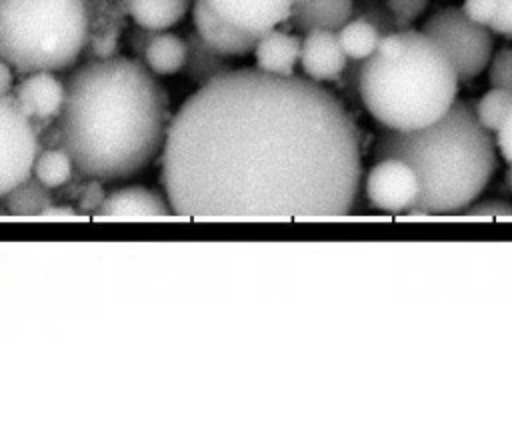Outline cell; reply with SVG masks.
<instances>
[{"label":"cell","instance_id":"cell-1","mask_svg":"<svg viewBox=\"0 0 512 440\" xmlns=\"http://www.w3.org/2000/svg\"><path fill=\"white\" fill-rule=\"evenodd\" d=\"M362 176L358 128L306 76L232 68L186 98L162 146L178 218L318 222L350 212Z\"/></svg>","mask_w":512,"mask_h":440},{"label":"cell","instance_id":"cell-2","mask_svg":"<svg viewBox=\"0 0 512 440\" xmlns=\"http://www.w3.org/2000/svg\"><path fill=\"white\" fill-rule=\"evenodd\" d=\"M168 124V96L136 60L98 58L64 82L58 144L88 178L122 180L138 174L164 146Z\"/></svg>","mask_w":512,"mask_h":440},{"label":"cell","instance_id":"cell-3","mask_svg":"<svg viewBox=\"0 0 512 440\" xmlns=\"http://www.w3.org/2000/svg\"><path fill=\"white\" fill-rule=\"evenodd\" d=\"M372 158H398L412 166L420 184L412 208L426 216L462 212L484 192L496 170L494 140L466 100H456L440 120L424 128L384 130Z\"/></svg>","mask_w":512,"mask_h":440},{"label":"cell","instance_id":"cell-4","mask_svg":"<svg viewBox=\"0 0 512 440\" xmlns=\"http://www.w3.org/2000/svg\"><path fill=\"white\" fill-rule=\"evenodd\" d=\"M460 78L422 30H394L378 38L362 60L360 102L386 130H418L440 120L456 102Z\"/></svg>","mask_w":512,"mask_h":440},{"label":"cell","instance_id":"cell-5","mask_svg":"<svg viewBox=\"0 0 512 440\" xmlns=\"http://www.w3.org/2000/svg\"><path fill=\"white\" fill-rule=\"evenodd\" d=\"M86 42L84 0H0V58L16 72L68 68Z\"/></svg>","mask_w":512,"mask_h":440},{"label":"cell","instance_id":"cell-6","mask_svg":"<svg viewBox=\"0 0 512 440\" xmlns=\"http://www.w3.org/2000/svg\"><path fill=\"white\" fill-rule=\"evenodd\" d=\"M422 32L448 56L460 80H474L488 68L494 50L492 32L470 20L462 8H438L424 20Z\"/></svg>","mask_w":512,"mask_h":440},{"label":"cell","instance_id":"cell-7","mask_svg":"<svg viewBox=\"0 0 512 440\" xmlns=\"http://www.w3.org/2000/svg\"><path fill=\"white\" fill-rule=\"evenodd\" d=\"M36 156L32 120L18 108L14 96H0V198L30 178Z\"/></svg>","mask_w":512,"mask_h":440},{"label":"cell","instance_id":"cell-8","mask_svg":"<svg viewBox=\"0 0 512 440\" xmlns=\"http://www.w3.org/2000/svg\"><path fill=\"white\" fill-rule=\"evenodd\" d=\"M366 176V196L370 204L384 212H404L410 210L420 192L418 176L410 164L398 158L374 160Z\"/></svg>","mask_w":512,"mask_h":440},{"label":"cell","instance_id":"cell-9","mask_svg":"<svg viewBox=\"0 0 512 440\" xmlns=\"http://www.w3.org/2000/svg\"><path fill=\"white\" fill-rule=\"evenodd\" d=\"M206 4L230 24L260 36L288 22L294 0H206Z\"/></svg>","mask_w":512,"mask_h":440},{"label":"cell","instance_id":"cell-10","mask_svg":"<svg viewBox=\"0 0 512 440\" xmlns=\"http://www.w3.org/2000/svg\"><path fill=\"white\" fill-rule=\"evenodd\" d=\"M172 214L160 194L142 186L114 190L94 210L96 220H168Z\"/></svg>","mask_w":512,"mask_h":440},{"label":"cell","instance_id":"cell-11","mask_svg":"<svg viewBox=\"0 0 512 440\" xmlns=\"http://www.w3.org/2000/svg\"><path fill=\"white\" fill-rule=\"evenodd\" d=\"M306 78L314 82H336L348 58L332 30H310L300 38V60Z\"/></svg>","mask_w":512,"mask_h":440},{"label":"cell","instance_id":"cell-12","mask_svg":"<svg viewBox=\"0 0 512 440\" xmlns=\"http://www.w3.org/2000/svg\"><path fill=\"white\" fill-rule=\"evenodd\" d=\"M192 20H194V32L216 52L234 58L244 56L254 50L256 34H250L228 20L220 18L206 0H194L192 4Z\"/></svg>","mask_w":512,"mask_h":440},{"label":"cell","instance_id":"cell-13","mask_svg":"<svg viewBox=\"0 0 512 440\" xmlns=\"http://www.w3.org/2000/svg\"><path fill=\"white\" fill-rule=\"evenodd\" d=\"M14 100L30 120H48L60 114L64 84L52 72H32L18 84Z\"/></svg>","mask_w":512,"mask_h":440},{"label":"cell","instance_id":"cell-14","mask_svg":"<svg viewBox=\"0 0 512 440\" xmlns=\"http://www.w3.org/2000/svg\"><path fill=\"white\" fill-rule=\"evenodd\" d=\"M252 52L256 68L278 76H292L300 60V38L272 28L256 38Z\"/></svg>","mask_w":512,"mask_h":440},{"label":"cell","instance_id":"cell-15","mask_svg":"<svg viewBox=\"0 0 512 440\" xmlns=\"http://www.w3.org/2000/svg\"><path fill=\"white\" fill-rule=\"evenodd\" d=\"M354 14V0H304L294 6L288 24L296 32L332 30L336 32Z\"/></svg>","mask_w":512,"mask_h":440},{"label":"cell","instance_id":"cell-16","mask_svg":"<svg viewBox=\"0 0 512 440\" xmlns=\"http://www.w3.org/2000/svg\"><path fill=\"white\" fill-rule=\"evenodd\" d=\"M184 40H186V60L182 70L192 84L204 86L210 80L232 70L230 58L210 48L196 32H188Z\"/></svg>","mask_w":512,"mask_h":440},{"label":"cell","instance_id":"cell-17","mask_svg":"<svg viewBox=\"0 0 512 440\" xmlns=\"http://www.w3.org/2000/svg\"><path fill=\"white\" fill-rule=\"evenodd\" d=\"M140 58L156 76H172L182 70L186 60V40L170 32H152Z\"/></svg>","mask_w":512,"mask_h":440},{"label":"cell","instance_id":"cell-18","mask_svg":"<svg viewBox=\"0 0 512 440\" xmlns=\"http://www.w3.org/2000/svg\"><path fill=\"white\" fill-rule=\"evenodd\" d=\"M136 26L162 32L178 24L190 8V0H124Z\"/></svg>","mask_w":512,"mask_h":440},{"label":"cell","instance_id":"cell-19","mask_svg":"<svg viewBox=\"0 0 512 440\" xmlns=\"http://www.w3.org/2000/svg\"><path fill=\"white\" fill-rule=\"evenodd\" d=\"M336 36L348 60H366L376 50L380 32L364 16L352 14V18L336 30Z\"/></svg>","mask_w":512,"mask_h":440},{"label":"cell","instance_id":"cell-20","mask_svg":"<svg viewBox=\"0 0 512 440\" xmlns=\"http://www.w3.org/2000/svg\"><path fill=\"white\" fill-rule=\"evenodd\" d=\"M74 170V162L68 156V152L64 148H50L44 152H38L36 160H34V178L44 184L48 190L60 188L64 186Z\"/></svg>","mask_w":512,"mask_h":440},{"label":"cell","instance_id":"cell-21","mask_svg":"<svg viewBox=\"0 0 512 440\" xmlns=\"http://www.w3.org/2000/svg\"><path fill=\"white\" fill-rule=\"evenodd\" d=\"M6 208L14 216H40V212L50 206V190L36 178H26L10 194H6Z\"/></svg>","mask_w":512,"mask_h":440},{"label":"cell","instance_id":"cell-22","mask_svg":"<svg viewBox=\"0 0 512 440\" xmlns=\"http://www.w3.org/2000/svg\"><path fill=\"white\" fill-rule=\"evenodd\" d=\"M510 110H512V92L502 90V88L488 90L474 104L476 120L488 132H496L502 126V122L506 120Z\"/></svg>","mask_w":512,"mask_h":440},{"label":"cell","instance_id":"cell-23","mask_svg":"<svg viewBox=\"0 0 512 440\" xmlns=\"http://www.w3.org/2000/svg\"><path fill=\"white\" fill-rule=\"evenodd\" d=\"M354 14L364 16L366 20H370L376 26V30L380 32V36L398 30L394 16L390 14L388 6L380 0H360L358 6L354 4Z\"/></svg>","mask_w":512,"mask_h":440},{"label":"cell","instance_id":"cell-24","mask_svg":"<svg viewBox=\"0 0 512 440\" xmlns=\"http://www.w3.org/2000/svg\"><path fill=\"white\" fill-rule=\"evenodd\" d=\"M488 82L492 88L512 92V48H500L488 62Z\"/></svg>","mask_w":512,"mask_h":440},{"label":"cell","instance_id":"cell-25","mask_svg":"<svg viewBox=\"0 0 512 440\" xmlns=\"http://www.w3.org/2000/svg\"><path fill=\"white\" fill-rule=\"evenodd\" d=\"M430 0H384L390 14L396 20L398 30L410 28L412 22H416L428 8Z\"/></svg>","mask_w":512,"mask_h":440},{"label":"cell","instance_id":"cell-26","mask_svg":"<svg viewBox=\"0 0 512 440\" xmlns=\"http://www.w3.org/2000/svg\"><path fill=\"white\" fill-rule=\"evenodd\" d=\"M460 218L466 220H496V218H512V204L502 200H486L480 204H470L460 212Z\"/></svg>","mask_w":512,"mask_h":440},{"label":"cell","instance_id":"cell-27","mask_svg":"<svg viewBox=\"0 0 512 440\" xmlns=\"http://www.w3.org/2000/svg\"><path fill=\"white\" fill-rule=\"evenodd\" d=\"M462 12L470 20H474L482 26H490V22L494 20V16L498 12V0H464Z\"/></svg>","mask_w":512,"mask_h":440},{"label":"cell","instance_id":"cell-28","mask_svg":"<svg viewBox=\"0 0 512 440\" xmlns=\"http://www.w3.org/2000/svg\"><path fill=\"white\" fill-rule=\"evenodd\" d=\"M488 28L494 34L512 36V0H498V12Z\"/></svg>","mask_w":512,"mask_h":440},{"label":"cell","instance_id":"cell-29","mask_svg":"<svg viewBox=\"0 0 512 440\" xmlns=\"http://www.w3.org/2000/svg\"><path fill=\"white\" fill-rule=\"evenodd\" d=\"M496 146L504 156V160L512 164V110L508 112L502 126L496 130Z\"/></svg>","mask_w":512,"mask_h":440},{"label":"cell","instance_id":"cell-30","mask_svg":"<svg viewBox=\"0 0 512 440\" xmlns=\"http://www.w3.org/2000/svg\"><path fill=\"white\" fill-rule=\"evenodd\" d=\"M102 198H104V194H102L100 186H98L96 182H92V184L82 192V196H80V206H82L84 210H92V212H94V210L100 206Z\"/></svg>","mask_w":512,"mask_h":440},{"label":"cell","instance_id":"cell-31","mask_svg":"<svg viewBox=\"0 0 512 440\" xmlns=\"http://www.w3.org/2000/svg\"><path fill=\"white\" fill-rule=\"evenodd\" d=\"M14 68L0 58V96L12 94V82H14Z\"/></svg>","mask_w":512,"mask_h":440},{"label":"cell","instance_id":"cell-32","mask_svg":"<svg viewBox=\"0 0 512 440\" xmlns=\"http://www.w3.org/2000/svg\"><path fill=\"white\" fill-rule=\"evenodd\" d=\"M40 218H66V220H76V212H72L70 208H52V206H46L42 212H40Z\"/></svg>","mask_w":512,"mask_h":440},{"label":"cell","instance_id":"cell-33","mask_svg":"<svg viewBox=\"0 0 512 440\" xmlns=\"http://www.w3.org/2000/svg\"><path fill=\"white\" fill-rule=\"evenodd\" d=\"M506 186H508V190L512 192V164H510V170H508V174H506Z\"/></svg>","mask_w":512,"mask_h":440},{"label":"cell","instance_id":"cell-34","mask_svg":"<svg viewBox=\"0 0 512 440\" xmlns=\"http://www.w3.org/2000/svg\"><path fill=\"white\" fill-rule=\"evenodd\" d=\"M300 2H304V0H294V6H296V4H300Z\"/></svg>","mask_w":512,"mask_h":440}]
</instances>
